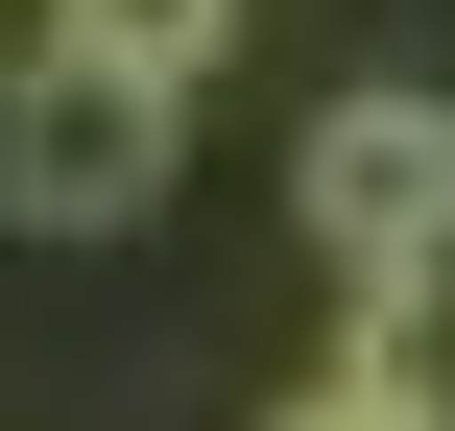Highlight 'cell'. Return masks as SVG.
I'll list each match as a JSON object with an SVG mask.
<instances>
[{
  "label": "cell",
  "instance_id": "cell-1",
  "mask_svg": "<svg viewBox=\"0 0 455 431\" xmlns=\"http://www.w3.org/2000/svg\"><path fill=\"white\" fill-rule=\"evenodd\" d=\"M168 144H192V72H144L96 24H24V216L48 240H120L168 192Z\"/></svg>",
  "mask_w": 455,
  "mask_h": 431
},
{
  "label": "cell",
  "instance_id": "cell-2",
  "mask_svg": "<svg viewBox=\"0 0 455 431\" xmlns=\"http://www.w3.org/2000/svg\"><path fill=\"white\" fill-rule=\"evenodd\" d=\"M288 192H312V240L360 264V312H432V288H455V120H432V96H336Z\"/></svg>",
  "mask_w": 455,
  "mask_h": 431
},
{
  "label": "cell",
  "instance_id": "cell-3",
  "mask_svg": "<svg viewBox=\"0 0 455 431\" xmlns=\"http://www.w3.org/2000/svg\"><path fill=\"white\" fill-rule=\"evenodd\" d=\"M288 431H455V408H432V360H408V336L360 312V360H336V384H312V408H288Z\"/></svg>",
  "mask_w": 455,
  "mask_h": 431
},
{
  "label": "cell",
  "instance_id": "cell-4",
  "mask_svg": "<svg viewBox=\"0 0 455 431\" xmlns=\"http://www.w3.org/2000/svg\"><path fill=\"white\" fill-rule=\"evenodd\" d=\"M48 24H96V48H144V72H216V48H240V0H48Z\"/></svg>",
  "mask_w": 455,
  "mask_h": 431
}]
</instances>
